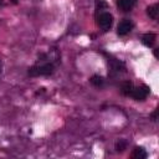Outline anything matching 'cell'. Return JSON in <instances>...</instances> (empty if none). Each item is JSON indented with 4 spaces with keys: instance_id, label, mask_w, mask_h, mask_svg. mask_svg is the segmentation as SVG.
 Returning a JSON list of instances; mask_svg holds the SVG:
<instances>
[{
    "instance_id": "cell-1",
    "label": "cell",
    "mask_w": 159,
    "mask_h": 159,
    "mask_svg": "<svg viewBox=\"0 0 159 159\" xmlns=\"http://www.w3.org/2000/svg\"><path fill=\"white\" fill-rule=\"evenodd\" d=\"M55 71V67L51 62H45L40 65H34L32 67L29 68L27 73L31 77H39V76H50Z\"/></svg>"
},
{
    "instance_id": "cell-2",
    "label": "cell",
    "mask_w": 159,
    "mask_h": 159,
    "mask_svg": "<svg viewBox=\"0 0 159 159\" xmlns=\"http://www.w3.org/2000/svg\"><path fill=\"white\" fill-rule=\"evenodd\" d=\"M113 24V16L107 12V11H103V12H99L97 14V25L103 30V31H108L111 29Z\"/></svg>"
},
{
    "instance_id": "cell-3",
    "label": "cell",
    "mask_w": 159,
    "mask_h": 159,
    "mask_svg": "<svg viewBox=\"0 0 159 159\" xmlns=\"http://www.w3.org/2000/svg\"><path fill=\"white\" fill-rule=\"evenodd\" d=\"M149 92H150V88L148 86H145V84H142L139 87H134L133 88V91L130 93V97H133L135 101H144L148 97Z\"/></svg>"
},
{
    "instance_id": "cell-4",
    "label": "cell",
    "mask_w": 159,
    "mask_h": 159,
    "mask_svg": "<svg viewBox=\"0 0 159 159\" xmlns=\"http://www.w3.org/2000/svg\"><path fill=\"white\" fill-rule=\"evenodd\" d=\"M133 22L130 21V20H128V19H124V20H122L119 24H118V26H117V34L119 35V36H124V35H127L128 32H130V30L133 29Z\"/></svg>"
},
{
    "instance_id": "cell-5",
    "label": "cell",
    "mask_w": 159,
    "mask_h": 159,
    "mask_svg": "<svg viewBox=\"0 0 159 159\" xmlns=\"http://www.w3.org/2000/svg\"><path fill=\"white\" fill-rule=\"evenodd\" d=\"M135 2H137V0H117V6L120 11L128 12L134 7Z\"/></svg>"
},
{
    "instance_id": "cell-6",
    "label": "cell",
    "mask_w": 159,
    "mask_h": 159,
    "mask_svg": "<svg viewBox=\"0 0 159 159\" xmlns=\"http://www.w3.org/2000/svg\"><path fill=\"white\" fill-rule=\"evenodd\" d=\"M147 157H148V154L143 147H135L130 154L132 159H145Z\"/></svg>"
},
{
    "instance_id": "cell-7",
    "label": "cell",
    "mask_w": 159,
    "mask_h": 159,
    "mask_svg": "<svg viewBox=\"0 0 159 159\" xmlns=\"http://www.w3.org/2000/svg\"><path fill=\"white\" fill-rule=\"evenodd\" d=\"M155 35L154 34H152V32H148V34H144L143 36H142V42L147 46V47H152L153 45H154V42H155Z\"/></svg>"
},
{
    "instance_id": "cell-8",
    "label": "cell",
    "mask_w": 159,
    "mask_h": 159,
    "mask_svg": "<svg viewBox=\"0 0 159 159\" xmlns=\"http://www.w3.org/2000/svg\"><path fill=\"white\" fill-rule=\"evenodd\" d=\"M147 14L150 19L153 20H157L158 19V15H159V5L158 4H154V5H150L147 7Z\"/></svg>"
},
{
    "instance_id": "cell-9",
    "label": "cell",
    "mask_w": 159,
    "mask_h": 159,
    "mask_svg": "<svg viewBox=\"0 0 159 159\" xmlns=\"http://www.w3.org/2000/svg\"><path fill=\"white\" fill-rule=\"evenodd\" d=\"M133 88H134V86H133V83H132L130 81H124V82L122 83V86H120V92H122L124 96H130Z\"/></svg>"
},
{
    "instance_id": "cell-10",
    "label": "cell",
    "mask_w": 159,
    "mask_h": 159,
    "mask_svg": "<svg viewBox=\"0 0 159 159\" xmlns=\"http://www.w3.org/2000/svg\"><path fill=\"white\" fill-rule=\"evenodd\" d=\"M89 82H91L94 87H102L103 83H104V80H103V77L99 76V75H93V76L89 78Z\"/></svg>"
},
{
    "instance_id": "cell-11",
    "label": "cell",
    "mask_w": 159,
    "mask_h": 159,
    "mask_svg": "<svg viewBox=\"0 0 159 159\" xmlns=\"http://www.w3.org/2000/svg\"><path fill=\"white\" fill-rule=\"evenodd\" d=\"M114 148H116V150H117L118 153H122V152H124V149L127 148V142H125L124 139H119V140L116 143Z\"/></svg>"
},
{
    "instance_id": "cell-12",
    "label": "cell",
    "mask_w": 159,
    "mask_h": 159,
    "mask_svg": "<svg viewBox=\"0 0 159 159\" xmlns=\"http://www.w3.org/2000/svg\"><path fill=\"white\" fill-rule=\"evenodd\" d=\"M107 7V2L104 0H96V10H97V14L98 12H103L102 9H106Z\"/></svg>"
},
{
    "instance_id": "cell-13",
    "label": "cell",
    "mask_w": 159,
    "mask_h": 159,
    "mask_svg": "<svg viewBox=\"0 0 159 159\" xmlns=\"http://www.w3.org/2000/svg\"><path fill=\"white\" fill-rule=\"evenodd\" d=\"M157 117H158V108L152 113V118H153V120H157Z\"/></svg>"
},
{
    "instance_id": "cell-14",
    "label": "cell",
    "mask_w": 159,
    "mask_h": 159,
    "mask_svg": "<svg viewBox=\"0 0 159 159\" xmlns=\"http://www.w3.org/2000/svg\"><path fill=\"white\" fill-rule=\"evenodd\" d=\"M154 56H155V57H158V48H155V50H154Z\"/></svg>"
},
{
    "instance_id": "cell-15",
    "label": "cell",
    "mask_w": 159,
    "mask_h": 159,
    "mask_svg": "<svg viewBox=\"0 0 159 159\" xmlns=\"http://www.w3.org/2000/svg\"><path fill=\"white\" fill-rule=\"evenodd\" d=\"M0 72H1V61H0Z\"/></svg>"
},
{
    "instance_id": "cell-16",
    "label": "cell",
    "mask_w": 159,
    "mask_h": 159,
    "mask_svg": "<svg viewBox=\"0 0 159 159\" xmlns=\"http://www.w3.org/2000/svg\"><path fill=\"white\" fill-rule=\"evenodd\" d=\"M1 4H2V0H0V5H1Z\"/></svg>"
}]
</instances>
